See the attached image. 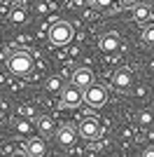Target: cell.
<instances>
[{
	"label": "cell",
	"instance_id": "obj_11",
	"mask_svg": "<svg viewBox=\"0 0 154 157\" xmlns=\"http://www.w3.org/2000/svg\"><path fill=\"white\" fill-rule=\"evenodd\" d=\"M35 124H38V129H40V134H42V136H51V134H56L54 120H51L49 115H40V117L35 120Z\"/></svg>",
	"mask_w": 154,
	"mask_h": 157
},
{
	"label": "cell",
	"instance_id": "obj_5",
	"mask_svg": "<svg viewBox=\"0 0 154 157\" xmlns=\"http://www.w3.org/2000/svg\"><path fill=\"white\" fill-rule=\"evenodd\" d=\"M112 87L119 89V92H128L133 87V73L128 71V68H117L112 73Z\"/></svg>",
	"mask_w": 154,
	"mask_h": 157
},
{
	"label": "cell",
	"instance_id": "obj_13",
	"mask_svg": "<svg viewBox=\"0 0 154 157\" xmlns=\"http://www.w3.org/2000/svg\"><path fill=\"white\" fill-rule=\"evenodd\" d=\"M26 19H28V14H26L24 7H16V10L9 12V21L12 24H26Z\"/></svg>",
	"mask_w": 154,
	"mask_h": 157
},
{
	"label": "cell",
	"instance_id": "obj_19",
	"mask_svg": "<svg viewBox=\"0 0 154 157\" xmlns=\"http://www.w3.org/2000/svg\"><path fill=\"white\" fill-rule=\"evenodd\" d=\"M94 5L96 7H112V2H110V0H96Z\"/></svg>",
	"mask_w": 154,
	"mask_h": 157
},
{
	"label": "cell",
	"instance_id": "obj_1",
	"mask_svg": "<svg viewBox=\"0 0 154 157\" xmlns=\"http://www.w3.org/2000/svg\"><path fill=\"white\" fill-rule=\"evenodd\" d=\"M33 56L28 52H14L9 59H7V71L16 75V78H26L33 73Z\"/></svg>",
	"mask_w": 154,
	"mask_h": 157
},
{
	"label": "cell",
	"instance_id": "obj_20",
	"mask_svg": "<svg viewBox=\"0 0 154 157\" xmlns=\"http://www.w3.org/2000/svg\"><path fill=\"white\" fill-rule=\"evenodd\" d=\"M9 157H28V155H24V152H12Z\"/></svg>",
	"mask_w": 154,
	"mask_h": 157
},
{
	"label": "cell",
	"instance_id": "obj_6",
	"mask_svg": "<svg viewBox=\"0 0 154 157\" xmlns=\"http://www.w3.org/2000/svg\"><path fill=\"white\" fill-rule=\"evenodd\" d=\"M91 85H94V73H91V68H77V71L72 73V87H77L79 92L89 89Z\"/></svg>",
	"mask_w": 154,
	"mask_h": 157
},
{
	"label": "cell",
	"instance_id": "obj_3",
	"mask_svg": "<svg viewBox=\"0 0 154 157\" xmlns=\"http://www.w3.org/2000/svg\"><path fill=\"white\" fill-rule=\"evenodd\" d=\"M82 101L89 105L91 110H101L103 105L108 103V92H105L103 85H91L89 89L82 92Z\"/></svg>",
	"mask_w": 154,
	"mask_h": 157
},
{
	"label": "cell",
	"instance_id": "obj_10",
	"mask_svg": "<svg viewBox=\"0 0 154 157\" xmlns=\"http://www.w3.org/2000/svg\"><path fill=\"white\" fill-rule=\"evenodd\" d=\"M45 152H47V143L42 138H31L26 143V155L28 157H45Z\"/></svg>",
	"mask_w": 154,
	"mask_h": 157
},
{
	"label": "cell",
	"instance_id": "obj_4",
	"mask_svg": "<svg viewBox=\"0 0 154 157\" xmlns=\"http://www.w3.org/2000/svg\"><path fill=\"white\" fill-rule=\"evenodd\" d=\"M101 134H103L101 120H96V117H84L82 122H79V136L89 138V141H96V138H101Z\"/></svg>",
	"mask_w": 154,
	"mask_h": 157
},
{
	"label": "cell",
	"instance_id": "obj_8",
	"mask_svg": "<svg viewBox=\"0 0 154 157\" xmlns=\"http://www.w3.org/2000/svg\"><path fill=\"white\" fill-rule=\"evenodd\" d=\"M56 141H58V145H61V148H72V145H75V141H77V131H75V127L63 124L61 129L56 131Z\"/></svg>",
	"mask_w": 154,
	"mask_h": 157
},
{
	"label": "cell",
	"instance_id": "obj_7",
	"mask_svg": "<svg viewBox=\"0 0 154 157\" xmlns=\"http://www.w3.org/2000/svg\"><path fill=\"white\" fill-rule=\"evenodd\" d=\"M61 103L65 108H77V105L82 103V92L77 89V87H63L61 89Z\"/></svg>",
	"mask_w": 154,
	"mask_h": 157
},
{
	"label": "cell",
	"instance_id": "obj_17",
	"mask_svg": "<svg viewBox=\"0 0 154 157\" xmlns=\"http://www.w3.org/2000/svg\"><path fill=\"white\" fill-rule=\"evenodd\" d=\"M31 129H33V124H31V122H26V120L16 122V131H19V134H31Z\"/></svg>",
	"mask_w": 154,
	"mask_h": 157
},
{
	"label": "cell",
	"instance_id": "obj_12",
	"mask_svg": "<svg viewBox=\"0 0 154 157\" xmlns=\"http://www.w3.org/2000/svg\"><path fill=\"white\" fill-rule=\"evenodd\" d=\"M133 19L138 21V24H147V21L152 19V7L149 5H135L133 7Z\"/></svg>",
	"mask_w": 154,
	"mask_h": 157
},
{
	"label": "cell",
	"instance_id": "obj_15",
	"mask_svg": "<svg viewBox=\"0 0 154 157\" xmlns=\"http://www.w3.org/2000/svg\"><path fill=\"white\" fill-rule=\"evenodd\" d=\"M142 42L154 45V24H152V26H145V28H142Z\"/></svg>",
	"mask_w": 154,
	"mask_h": 157
},
{
	"label": "cell",
	"instance_id": "obj_18",
	"mask_svg": "<svg viewBox=\"0 0 154 157\" xmlns=\"http://www.w3.org/2000/svg\"><path fill=\"white\" fill-rule=\"evenodd\" d=\"M140 157H154V145H147L145 150H142V155Z\"/></svg>",
	"mask_w": 154,
	"mask_h": 157
},
{
	"label": "cell",
	"instance_id": "obj_2",
	"mask_svg": "<svg viewBox=\"0 0 154 157\" xmlns=\"http://www.w3.org/2000/svg\"><path fill=\"white\" fill-rule=\"evenodd\" d=\"M75 35V28H72L70 21H54L49 26V42L54 47H63L68 45Z\"/></svg>",
	"mask_w": 154,
	"mask_h": 157
},
{
	"label": "cell",
	"instance_id": "obj_16",
	"mask_svg": "<svg viewBox=\"0 0 154 157\" xmlns=\"http://www.w3.org/2000/svg\"><path fill=\"white\" fill-rule=\"evenodd\" d=\"M61 89V80L58 78H49L47 80V92H58Z\"/></svg>",
	"mask_w": 154,
	"mask_h": 157
},
{
	"label": "cell",
	"instance_id": "obj_9",
	"mask_svg": "<svg viewBox=\"0 0 154 157\" xmlns=\"http://www.w3.org/2000/svg\"><path fill=\"white\" fill-rule=\"evenodd\" d=\"M98 47H101V52H105V54L117 52V49H119V35H117V33H105V35H101Z\"/></svg>",
	"mask_w": 154,
	"mask_h": 157
},
{
	"label": "cell",
	"instance_id": "obj_14",
	"mask_svg": "<svg viewBox=\"0 0 154 157\" xmlns=\"http://www.w3.org/2000/svg\"><path fill=\"white\" fill-rule=\"evenodd\" d=\"M135 120H138V124H140V127H149L154 122V115H152V110H140Z\"/></svg>",
	"mask_w": 154,
	"mask_h": 157
}]
</instances>
